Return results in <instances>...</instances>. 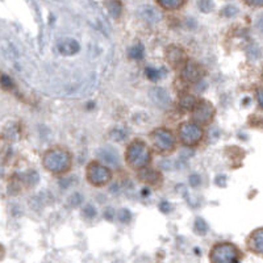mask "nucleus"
Masks as SVG:
<instances>
[{
    "label": "nucleus",
    "mask_w": 263,
    "mask_h": 263,
    "mask_svg": "<svg viewBox=\"0 0 263 263\" xmlns=\"http://www.w3.org/2000/svg\"><path fill=\"white\" fill-rule=\"evenodd\" d=\"M44 166L52 172H65L71 166V157L62 149H52L44 156Z\"/></svg>",
    "instance_id": "f257e3e1"
},
{
    "label": "nucleus",
    "mask_w": 263,
    "mask_h": 263,
    "mask_svg": "<svg viewBox=\"0 0 263 263\" xmlns=\"http://www.w3.org/2000/svg\"><path fill=\"white\" fill-rule=\"evenodd\" d=\"M126 160L134 168L148 166V163L150 162V152L148 146L142 141L132 142L126 150Z\"/></svg>",
    "instance_id": "f03ea898"
},
{
    "label": "nucleus",
    "mask_w": 263,
    "mask_h": 263,
    "mask_svg": "<svg viewBox=\"0 0 263 263\" xmlns=\"http://www.w3.org/2000/svg\"><path fill=\"white\" fill-rule=\"evenodd\" d=\"M210 263H238L240 252L234 245L228 242L217 244L210 250Z\"/></svg>",
    "instance_id": "7ed1b4c3"
},
{
    "label": "nucleus",
    "mask_w": 263,
    "mask_h": 263,
    "mask_svg": "<svg viewBox=\"0 0 263 263\" xmlns=\"http://www.w3.org/2000/svg\"><path fill=\"white\" fill-rule=\"evenodd\" d=\"M87 179L94 186H103L111 179V171L105 166L92 162L87 167Z\"/></svg>",
    "instance_id": "20e7f679"
},
{
    "label": "nucleus",
    "mask_w": 263,
    "mask_h": 263,
    "mask_svg": "<svg viewBox=\"0 0 263 263\" xmlns=\"http://www.w3.org/2000/svg\"><path fill=\"white\" fill-rule=\"evenodd\" d=\"M203 137V130L198 124L194 122H184L179 128L180 141L186 145H195Z\"/></svg>",
    "instance_id": "39448f33"
},
{
    "label": "nucleus",
    "mask_w": 263,
    "mask_h": 263,
    "mask_svg": "<svg viewBox=\"0 0 263 263\" xmlns=\"http://www.w3.org/2000/svg\"><path fill=\"white\" fill-rule=\"evenodd\" d=\"M153 144L160 152H171L175 148V137L166 129H156L152 133Z\"/></svg>",
    "instance_id": "423d86ee"
},
{
    "label": "nucleus",
    "mask_w": 263,
    "mask_h": 263,
    "mask_svg": "<svg viewBox=\"0 0 263 263\" xmlns=\"http://www.w3.org/2000/svg\"><path fill=\"white\" fill-rule=\"evenodd\" d=\"M214 109L208 100H200L194 108L192 118L196 124H208L213 118Z\"/></svg>",
    "instance_id": "0eeeda50"
},
{
    "label": "nucleus",
    "mask_w": 263,
    "mask_h": 263,
    "mask_svg": "<svg viewBox=\"0 0 263 263\" xmlns=\"http://www.w3.org/2000/svg\"><path fill=\"white\" fill-rule=\"evenodd\" d=\"M57 50L62 55L70 57V55L79 53L80 44L73 37H63L57 42Z\"/></svg>",
    "instance_id": "6e6552de"
},
{
    "label": "nucleus",
    "mask_w": 263,
    "mask_h": 263,
    "mask_svg": "<svg viewBox=\"0 0 263 263\" xmlns=\"http://www.w3.org/2000/svg\"><path fill=\"white\" fill-rule=\"evenodd\" d=\"M150 99L159 107H166L170 103V96H168L167 91L162 87H154L150 90Z\"/></svg>",
    "instance_id": "1a4fd4ad"
},
{
    "label": "nucleus",
    "mask_w": 263,
    "mask_h": 263,
    "mask_svg": "<svg viewBox=\"0 0 263 263\" xmlns=\"http://www.w3.org/2000/svg\"><path fill=\"white\" fill-rule=\"evenodd\" d=\"M202 76V70L195 62H188L182 70V78L187 82H195V80L200 79Z\"/></svg>",
    "instance_id": "9d476101"
},
{
    "label": "nucleus",
    "mask_w": 263,
    "mask_h": 263,
    "mask_svg": "<svg viewBox=\"0 0 263 263\" xmlns=\"http://www.w3.org/2000/svg\"><path fill=\"white\" fill-rule=\"evenodd\" d=\"M248 245L250 250L263 256V228L256 230L252 236L249 237Z\"/></svg>",
    "instance_id": "9b49d317"
},
{
    "label": "nucleus",
    "mask_w": 263,
    "mask_h": 263,
    "mask_svg": "<svg viewBox=\"0 0 263 263\" xmlns=\"http://www.w3.org/2000/svg\"><path fill=\"white\" fill-rule=\"evenodd\" d=\"M138 13H140V16H141L142 19L145 20V21H148V23H158L160 20V17H162L159 12L157 11V8H154L153 5H148V4L140 7Z\"/></svg>",
    "instance_id": "f8f14e48"
},
{
    "label": "nucleus",
    "mask_w": 263,
    "mask_h": 263,
    "mask_svg": "<svg viewBox=\"0 0 263 263\" xmlns=\"http://www.w3.org/2000/svg\"><path fill=\"white\" fill-rule=\"evenodd\" d=\"M166 58H167V61L170 62L172 66H179L180 63H183L184 62L186 55H184V52L180 49V48L171 46V48H168L167 49Z\"/></svg>",
    "instance_id": "ddd939ff"
},
{
    "label": "nucleus",
    "mask_w": 263,
    "mask_h": 263,
    "mask_svg": "<svg viewBox=\"0 0 263 263\" xmlns=\"http://www.w3.org/2000/svg\"><path fill=\"white\" fill-rule=\"evenodd\" d=\"M99 158L104 160L105 163L111 164V166H117L118 164V154L117 152H114L111 148H103L98 152Z\"/></svg>",
    "instance_id": "4468645a"
},
{
    "label": "nucleus",
    "mask_w": 263,
    "mask_h": 263,
    "mask_svg": "<svg viewBox=\"0 0 263 263\" xmlns=\"http://www.w3.org/2000/svg\"><path fill=\"white\" fill-rule=\"evenodd\" d=\"M141 179L144 180V182H148V183L158 184L160 182V175L157 171H154V170L145 168V170L141 172Z\"/></svg>",
    "instance_id": "2eb2a0df"
},
{
    "label": "nucleus",
    "mask_w": 263,
    "mask_h": 263,
    "mask_svg": "<svg viewBox=\"0 0 263 263\" xmlns=\"http://www.w3.org/2000/svg\"><path fill=\"white\" fill-rule=\"evenodd\" d=\"M160 7H163L164 9H178L183 5V1H179V0H159L158 1Z\"/></svg>",
    "instance_id": "dca6fc26"
},
{
    "label": "nucleus",
    "mask_w": 263,
    "mask_h": 263,
    "mask_svg": "<svg viewBox=\"0 0 263 263\" xmlns=\"http://www.w3.org/2000/svg\"><path fill=\"white\" fill-rule=\"evenodd\" d=\"M144 53H145V50L141 44H136L129 49V57L133 59H141L144 57Z\"/></svg>",
    "instance_id": "f3484780"
},
{
    "label": "nucleus",
    "mask_w": 263,
    "mask_h": 263,
    "mask_svg": "<svg viewBox=\"0 0 263 263\" xmlns=\"http://www.w3.org/2000/svg\"><path fill=\"white\" fill-rule=\"evenodd\" d=\"M163 74H164L163 69H156V67H148V69H146V75H148V78L152 80L160 79V78L163 76Z\"/></svg>",
    "instance_id": "a211bd4d"
},
{
    "label": "nucleus",
    "mask_w": 263,
    "mask_h": 263,
    "mask_svg": "<svg viewBox=\"0 0 263 263\" xmlns=\"http://www.w3.org/2000/svg\"><path fill=\"white\" fill-rule=\"evenodd\" d=\"M196 100H195L194 96L184 95L182 99H180V105L184 108V109H194L195 105H196Z\"/></svg>",
    "instance_id": "6ab92c4d"
},
{
    "label": "nucleus",
    "mask_w": 263,
    "mask_h": 263,
    "mask_svg": "<svg viewBox=\"0 0 263 263\" xmlns=\"http://www.w3.org/2000/svg\"><path fill=\"white\" fill-rule=\"evenodd\" d=\"M105 7L109 9V13H111L113 17H118L120 13H121V4L116 3V1H111V3H105Z\"/></svg>",
    "instance_id": "aec40b11"
},
{
    "label": "nucleus",
    "mask_w": 263,
    "mask_h": 263,
    "mask_svg": "<svg viewBox=\"0 0 263 263\" xmlns=\"http://www.w3.org/2000/svg\"><path fill=\"white\" fill-rule=\"evenodd\" d=\"M195 230H196L199 234H206L207 230H208V226H207L206 221L202 220V218H198L196 222H195Z\"/></svg>",
    "instance_id": "412c9836"
},
{
    "label": "nucleus",
    "mask_w": 263,
    "mask_h": 263,
    "mask_svg": "<svg viewBox=\"0 0 263 263\" xmlns=\"http://www.w3.org/2000/svg\"><path fill=\"white\" fill-rule=\"evenodd\" d=\"M111 136L113 137V140H117V141H122L124 138L126 137V132L121 128H117V129L112 130Z\"/></svg>",
    "instance_id": "4be33fe9"
},
{
    "label": "nucleus",
    "mask_w": 263,
    "mask_h": 263,
    "mask_svg": "<svg viewBox=\"0 0 263 263\" xmlns=\"http://www.w3.org/2000/svg\"><path fill=\"white\" fill-rule=\"evenodd\" d=\"M118 218L121 220L122 222H128L130 220V213L128 210H121L118 212Z\"/></svg>",
    "instance_id": "5701e85b"
},
{
    "label": "nucleus",
    "mask_w": 263,
    "mask_h": 263,
    "mask_svg": "<svg viewBox=\"0 0 263 263\" xmlns=\"http://www.w3.org/2000/svg\"><path fill=\"white\" fill-rule=\"evenodd\" d=\"M1 82H3L4 87H12L11 78H8V76L5 75V74H4V75L1 76Z\"/></svg>",
    "instance_id": "b1692460"
},
{
    "label": "nucleus",
    "mask_w": 263,
    "mask_h": 263,
    "mask_svg": "<svg viewBox=\"0 0 263 263\" xmlns=\"http://www.w3.org/2000/svg\"><path fill=\"white\" fill-rule=\"evenodd\" d=\"M84 214H86V216H88V217H94V216L96 214V210H94L91 206H88L87 208H86V210H84Z\"/></svg>",
    "instance_id": "393cba45"
},
{
    "label": "nucleus",
    "mask_w": 263,
    "mask_h": 263,
    "mask_svg": "<svg viewBox=\"0 0 263 263\" xmlns=\"http://www.w3.org/2000/svg\"><path fill=\"white\" fill-rule=\"evenodd\" d=\"M246 3L253 7H263V0H248Z\"/></svg>",
    "instance_id": "a878e982"
},
{
    "label": "nucleus",
    "mask_w": 263,
    "mask_h": 263,
    "mask_svg": "<svg viewBox=\"0 0 263 263\" xmlns=\"http://www.w3.org/2000/svg\"><path fill=\"white\" fill-rule=\"evenodd\" d=\"M257 99H258V103H260L261 107L263 108V88H260L257 91Z\"/></svg>",
    "instance_id": "bb28decb"
},
{
    "label": "nucleus",
    "mask_w": 263,
    "mask_h": 263,
    "mask_svg": "<svg viewBox=\"0 0 263 263\" xmlns=\"http://www.w3.org/2000/svg\"><path fill=\"white\" fill-rule=\"evenodd\" d=\"M190 183L192 186H198V184H200V178L198 175H192L190 178Z\"/></svg>",
    "instance_id": "cd10ccee"
},
{
    "label": "nucleus",
    "mask_w": 263,
    "mask_h": 263,
    "mask_svg": "<svg viewBox=\"0 0 263 263\" xmlns=\"http://www.w3.org/2000/svg\"><path fill=\"white\" fill-rule=\"evenodd\" d=\"M257 27H258V29H260L261 32H263V13L258 17V20H257Z\"/></svg>",
    "instance_id": "c85d7f7f"
},
{
    "label": "nucleus",
    "mask_w": 263,
    "mask_h": 263,
    "mask_svg": "<svg viewBox=\"0 0 263 263\" xmlns=\"http://www.w3.org/2000/svg\"><path fill=\"white\" fill-rule=\"evenodd\" d=\"M160 210H163V212H168L170 210V204L167 202H163L160 204Z\"/></svg>",
    "instance_id": "c756f323"
},
{
    "label": "nucleus",
    "mask_w": 263,
    "mask_h": 263,
    "mask_svg": "<svg viewBox=\"0 0 263 263\" xmlns=\"http://www.w3.org/2000/svg\"><path fill=\"white\" fill-rule=\"evenodd\" d=\"M107 217H108V218H112V210H108Z\"/></svg>",
    "instance_id": "7c9ffc66"
},
{
    "label": "nucleus",
    "mask_w": 263,
    "mask_h": 263,
    "mask_svg": "<svg viewBox=\"0 0 263 263\" xmlns=\"http://www.w3.org/2000/svg\"><path fill=\"white\" fill-rule=\"evenodd\" d=\"M262 76H263V73H262Z\"/></svg>",
    "instance_id": "2f4dec72"
}]
</instances>
